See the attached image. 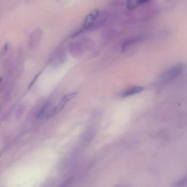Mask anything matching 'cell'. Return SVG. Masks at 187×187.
<instances>
[{"mask_svg": "<svg viewBox=\"0 0 187 187\" xmlns=\"http://www.w3.org/2000/svg\"><path fill=\"white\" fill-rule=\"evenodd\" d=\"M186 178L184 177V179H182L181 180H180L179 181H178V183L175 184L174 186H186Z\"/></svg>", "mask_w": 187, "mask_h": 187, "instance_id": "30bf717a", "label": "cell"}, {"mask_svg": "<svg viewBox=\"0 0 187 187\" xmlns=\"http://www.w3.org/2000/svg\"><path fill=\"white\" fill-rule=\"evenodd\" d=\"M84 48L85 46L82 42H77L73 43L69 46V51L74 57L78 58L83 55V52H84Z\"/></svg>", "mask_w": 187, "mask_h": 187, "instance_id": "5b68a950", "label": "cell"}, {"mask_svg": "<svg viewBox=\"0 0 187 187\" xmlns=\"http://www.w3.org/2000/svg\"><path fill=\"white\" fill-rule=\"evenodd\" d=\"M1 81H2V78H0V82H1Z\"/></svg>", "mask_w": 187, "mask_h": 187, "instance_id": "7c38bea8", "label": "cell"}, {"mask_svg": "<svg viewBox=\"0 0 187 187\" xmlns=\"http://www.w3.org/2000/svg\"><path fill=\"white\" fill-rule=\"evenodd\" d=\"M151 1V0H137V4H143L145 3H147V2H149Z\"/></svg>", "mask_w": 187, "mask_h": 187, "instance_id": "8fae6325", "label": "cell"}, {"mask_svg": "<svg viewBox=\"0 0 187 187\" xmlns=\"http://www.w3.org/2000/svg\"><path fill=\"white\" fill-rule=\"evenodd\" d=\"M184 70V64H177L166 70L159 78L158 84L161 86L165 85L179 77Z\"/></svg>", "mask_w": 187, "mask_h": 187, "instance_id": "6da1fadb", "label": "cell"}, {"mask_svg": "<svg viewBox=\"0 0 187 187\" xmlns=\"http://www.w3.org/2000/svg\"><path fill=\"white\" fill-rule=\"evenodd\" d=\"M96 135V127H88L82 135H80L79 139V146L80 148H85L91 143Z\"/></svg>", "mask_w": 187, "mask_h": 187, "instance_id": "7a4b0ae2", "label": "cell"}, {"mask_svg": "<svg viewBox=\"0 0 187 187\" xmlns=\"http://www.w3.org/2000/svg\"><path fill=\"white\" fill-rule=\"evenodd\" d=\"M99 15H100L99 10H94L90 12L85 18L84 23H83V29H89L91 28L96 21Z\"/></svg>", "mask_w": 187, "mask_h": 187, "instance_id": "277c9868", "label": "cell"}, {"mask_svg": "<svg viewBox=\"0 0 187 187\" xmlns=\"http://www.w3.org/2000/svg\"><path fill=\"white\" fill-rule=\"evenodd\" d=\"M143 90L144 88L142 86H132L128 88V89H126L123 92H121L120 94V96L121 97H127V96H130L135 95V94L140 93Z\"/></svg>", "mask_w": 187, "mask_h": 187, "instance_id": "52a82bcc", "label": "cell"}, {"mask_svg": "<svg viewBox=\"0 0 187 187\" xmlns=\"http://www.w3.org/2000/svg\"><path fill=\"white\" fill-rule=\"evenodd\" d=\"M48 107H49L48 103H46V105H43V107H42L41 109H40V110L39 112H38V114H37V118H40V117H42V116H44V115L46 113Z\"/></svg>", "mask_w": 187, "mask_h": 187, "instance_id": "9c48e42d", "label": "cell"}, {"mask_svg": "<svg viewBox=\"0 0 187 187\" xmlns=\"http://www.w3.org/2000/svg\"><path fill=\"white\" fill-rule=\"evenodd\" d=\"M42 35V31L40 29H36L35 31H34L29 37V48L31 49L35 48L36 46H37V44L39 43L40 38H41Z\"/></svg>", "mask_w": 187, "mask_h": 187, "instance_id": "8992f818", "label": "cell"}, {"mask_svg": "<svg viewBox=\"0 0 187 187\" xmlns=\"http://www.w3.org/2000/svg\"><path fill=\"white\" fill-rule=\"evenodd\" d=\"M66 56L65 54L62 51H58V52L54 56V57L52 58V64L53 65L58 66V65L62 64L63 62L65 61Z\"/></svg>", "mask_w": 187, "mask_h": 187, "instance_id": "ba28073f", "label": "cell"}, {"mask_svg": "<svg viewBox=\"0 0 187 187\" xmlns=\"http://www.w3.org/2000/svg\"><path fill=\"white\" fill-rule=\"evenodd\" d=\"M76 96H77V93H76V92H73V93L68 94L65 96H64V97L61 100L60 102L56 105V107H54L53 111H51V116H54V115L60 113L62 110L63 108L66 106L67 103L70 102L71 100H73Z\"/></svg>", "mask_w": 187, "mask_h": 187, "instance_id": "3957f363", "label": "cell"}]
</instances>
